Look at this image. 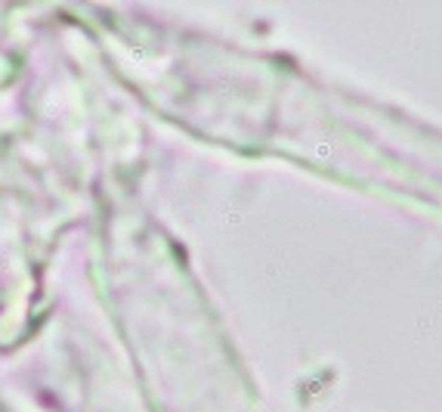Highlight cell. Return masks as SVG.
I'll use <instances>...</instances> for the list:
<instances>
[]
</instances>
